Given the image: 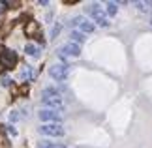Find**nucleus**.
<instances>
[{
    "label": "nucleus",
    "instance_id": "14",
    "mask_svg": "<svg viewBox=\"0 0 152 148\" xmlns=\"http://www.w3.org/2000/svg\"><path fill=\"white\" fill-rule=\"evenodd\" d=\"M135 6H137V9H141V11H150V4H147V2H137Z\"/></svg>",
    "mask_w": 152,
    "mask_h": 148
},
{
    "label": "nucleus",
    "instance_id": "4",
    "mask_svg": "<svg viewBox=\"0 0 152 148\" xmlns=\"http://www.w3.org/2000/svg\"><path fill=\"white\" fill-rule=\"evenodd\" d=\"M38 116H39V120H42V122H47V124H58V122L62 120L60 112L53 111V109H42Z\"/></svg>",
    "mask_w": 152,
    "mask_h": 148
},
{
    "label": "nucleus",
    "instance_id": "15",
    "mask_svg": "<svg viewBox=\"0 0 152 148\" xmlns=\"http://www.w3.org/2000/svg\"><path fill=\"white\" fill-rule=\"evenodd\" d=\"M58 32H60V25H55L53 26V32H51V38H56Z\"/></svg>",
    "mask_w": 152,
    "mask_h": 148
},
{
    "label": "nucleus",
    "instance_id": "9",
    "mask_svg": "<svg viewBox=\"0 0 152 148\" xmlns=\"http://www.w3.org/2000/svg\"><path fill=\"white\" fill-rule=\"evenodd\" d=\"M25 52H26L28 56L38 58V56H39V47H38V45H34V43H28V45L25 47Z\"/></svg>",
    "mask_w": 152,
    "mask_h": 148
},
{
    "label": "nucleus",
    "instance_id": "3",
    "mask_svg": "<svg viewBox=\"0 0 152 148\" xmlns=\"http://www.w3.org/2000/svg\"><path fill=\"white\" fill-rule=\"evenodd\" d=\"M86 11H88V15H92V19H94L100 26H109V21L105 19V15H103V11L100 8V4H90L88 8H86Z\"/></svg>",
    "mask_w": 152,
    "mask_h": 148
},
{
    "label": "nucleus",
    "instance_id": "18",
    "mask_svg": "<svg viewBox=\"0 0 152 148\" xmlns=\"http://www.w3.org/2000/svg\"><path fill=\"white\" fill-rule=\"evenodd\" d=\"M10 118H11V120H17V118H19V114H17V112L13 111V112H11V114H10Z\"/></svg>",
    "mask_w": 152,
    "mask_h": 148
},
{
    "label": "nucleus",
    "instance_id": "12",
    "mask_svg": "<svg viewBox=\"0 0 152 148\" xmlns=\"http://www.w3.org/2000/svg\"><path fill=\"white\" fill-rule=\"evenodd\" d=\"M116 9H118V6H116V2H109L107 4V13L113 17V15H116Z\"/></svg>",
    "mask_w": 152,
    "mask_h": 148
},
{
    "label": "nucleus",
    "instance_id": "19",
    "mask_svg": "<svg viewBox=\"0 0 152 148\" xmlns=\"http://www.w3.org/2000/svg\"><path fill=\"white\" fill-rule=\"evenodd\" d=\"M150 25H152V19H150Z\"/></svg>",
    "mask_w": 152,
    "mask_h": 148
},
{
    "label": "nucleus",
    "instance_id": "17",
    "mask_svg": "<svg viewBox=\"0 0 152 148\" xmlns=\"http://www.w3.org/2000/svg\"><path fill=\"white\" fill-rule=\"evenodd\" d=\"M8 131H10V135H17V131H15L13 126H8Z\"/></svg>",
    "mask_w": 152,
    "mask_h": 148
},
{
    "label": "nucleus",
    "instance_id": "6",
    "mask_svg": "<svg viewBox=\"0 0 152 148\" xmlns=\"http://www.w3.org/2000/svg\"><path fill=\"white\" fill-rule=\"evenodd\" d=\"M72 25L79 26V32H92V30H94V25H92L90 21H86L85 17H73Z\"/></svg>",
    "mask_w": 152,
    "mask_h": 148
},
{
    "label": "nucleus",
    "instance_id": "5",
    "mask_svg": "<svg viewBox=\"0 0 152 148\" xmlns=\"http://www.w3.org/2000/svg\"><path fill=\"white\" fill-rule=\"evenodd\" d=\"M49 75L55 81H64L68 77V64H55V66H51Z\"/></svg>",
    "mask_w": 152,
    "mask_h": 148
},
{
    "label": "nucleus",
    "instance_id": "7",
    "mask_svg": "<svg viewBox=\"0 0 152 148\" xmlns=\"http://www.w3.org/2000/svg\"><path fill=\"white\" fill-rule=\"evenodd\" d=\"M58 52H60V55H64V56H79V55H81V47H79L77 43H66Z\"/></svg>",
    "mask_w": 152,
    "mask_h": 148
},
{
    "label": "nucleus",
    "instance_id": "16",
    "mask_svg": "<svg viewBox=\"0 0 152 148\" xmlns=\"http://www.w3.org/2000/svg\"><path fill=\"white\" fill-rule=\"evenodd\" d=\"M0 85H2V86H10L11 79H10V77H2V79H0Z\"/></svg>",
    "mask_w": 152,
    "mask_h": 148
},
{
    "label": "nucleus",
    "instance_id": "11",
    "mask_svg": "<svg viewBox=\"0 0 152 148\" xmlns=\"http://www.w3.org/2000/svg\"><path fill=\"white\" fill-rule=\"evenodd\" d=\"M69 38H72V43H83L85 41V34L79 32V30H72V34H69Z\"/></svg>",
    "mask_w": 152,
    "mask_h": 148
},
{
    "label": "nucleus",
    "instance_id": "8",
    "mask_svg": "<svg viewBox=\"0 0 152 148\" xmlns=\"http://www.w3.org/2000/svg\"><path fill=\"white\" fill-rule=\"evenodd\" d=\"M42 103H43L47 109H53V111L64 107V103H62L60 98H42Z\"/></svg>",
    "mask_w": 152,
    "mask_h": 148
},
{
    "label": "nucleus",
    "instance_id": "10",
    "mask_svg": "<svg viewBox=\"0 0 152 148\" xmlns=\"http://www.w3.org/2000/svg\"><path fill=\"white\" fill-rule=\"evenodd\" d=\"M21 77L25 81H32L34 77H36V71H34L30 66H25V68H23V71H21Z\"/></svg>",
    "mask_w": 152,
    "mask_h": 148
},
{
    "label": "nucleus",
    "instance_id": "1",
    "mask_svg": "<svg viewBox=\"0 0 152 148\" xmlns=\"http://www.w3.org/2000/svg\"><path fill=\"white\" fill-rule=\"evenodd\" d=\"M38 131L42 135H47V137H62L66 133L60 124H43V126L38 128Z\"/></svg>",
    "mask_w": 152,
    "mask_h": 148
},
{
    "label": "nucleus",
    "instance_id": "2",
    "mask_svg": "<svg viewBox=\"0 0 152 148\" xmlns=\"http://www.w3.org/2000/svg\"><path fill=\"white\" fill-rule=\"evenodd\" d=\"M17 64V55L11 49H2L0 51V68L11 69Z\"/></svg>",
    "mask_w": 152,
    "mask_h": 148
},
{
    "label": "nucleus",
    "instance_id": "13",
    "mask_svg": "<svg viewBox=\"0 0 152 148\" xmlns=\"http://www.w3.org/2000/svg\"><path fill=\"white\" fill-rule=\"evenodd\" d=\"M39 148H66L64 144H55V143H39Z\"/></svg>",
    "mask_w": 152,
    "mask_h": 148
}]
</instances>
